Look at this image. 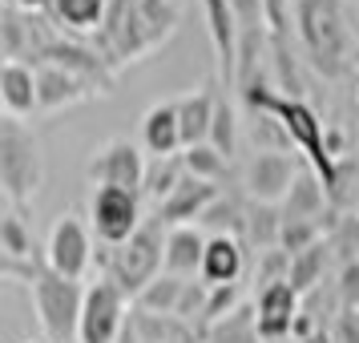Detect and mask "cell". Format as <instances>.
I'll return each instance as SVG.
<instances>
[{
  "label": "cell",
  "instance_id": "6da1fadb",
  "mask_svg": "<svg viewBox=\"0 0 359 343\" xmlns=\"http://www.w3.org/2000/svg\"><path fill=\"white\" fill-rule=\"evenodd\" d=\"M243 101L255 114L275 117L278 126L287 130L291 146L307 154V170H315V174L323 178L327 194L339 198V162H335L331 149H327V126H323V117L315 114V105H307V101L294 97V93H275V89L262 85L259 77L243 85Z\"/></svg>",
  "mask_w": 359,
  "mask_h": 343
},
{
  "label": "cell",
  "instance_id": "7a4b0ae2",
  "mask_svg": "<svg viewBox=\"0 0 359 343\" xmlns=\"http://www.w3.org/2000/svg\"><path fill=\"white\" fill-rule=\"evenodd\" d=\"M41 182H45L41 137L25 121L4 117L0 121V186H4V198L13 202V210L33 202Z\"/></svg>",
  "mask_w": 359,
  "mask_h": 343
},
{
  "label": "cell",
  "instance_id": "3957f363",
  "mask_svg": "<svg viewBox=\"0 0 359 343\" xmlns=\"http://www.w3.org/2000/svg\"><path fill=\"white\" fill-rule=\"evenodd\" d=\"M165 234H170V227L154 214V218L142 222V230L133 234L130 243L117 246L114 255H109L105 278H114L117 287H121V295L133 299V303H137V295L146 291L154 278L165 275Z\"/></svg>",
  "mask_w": 359,
  "mask_h": 343
},
{
  "label": "cell",
  "instance_id": "277c9868",
  "mask_svg": "<svg viewBox=\"0 0 359 343\" xmlns=\"http://www.w3.org/2000/svg\"><path fill=\"white\" fill-rule=\"evenodd\" d=\"M36 307V323L45 331L49 343H73L77 339V327H81V307H85V287L73 278L57 275L49 262L41 267V275L29 283Z\"/></svg>",
  "mask_w": 359,
  "mask_h": 343
},
{
  "label": "cell",
  "instance_id": "5b68a950",
  "mask_svg": "<svg viewBox=\"0 0 359 343\" xmlns=\"http://www.w3.org/2000/svg\"><path fill=\"white\" fill-rule=\"evenodd\" d=\"M299 25H303V41H307L311 61L323 73H343L347 69L351 29H347L339 0H299Z\"/></svg>",
  "mask_w": 359,
  "mask_h": 343
},
{
  "label": "cell",
  "instance_id": "8992f818",
  "mask_svg": "<svg viewBox=\"0 0 359 343\" xmlns=\"http://www.w3.org/2000/svg\"><path fill=\"white\" fill-rule=\"evenodd\" d=\"M97 53L114 69L142 61V57L154 53V41H149L146 25H142L137 0H109V17H105V25L97 33Z\"/></svg>",
  "mask_w": 359,
  "mask_h": 343
},
{
  "label": "cell",
  "instance_id": "52a82bcc",
  "mask_svg": "<svg viewBox=\"0 0 359 343\" xmlns=\"http://www.w3.org/2000/svg\"><path fill=\"white\" fill-rule=\"evenodd\" d=\"M89 222H93V234H97L101 246H126L142 230V194H130V190H114V186H101L93 190V202H89Z\"/></svg>",
  "mask_w": 359,
  "mask_h": 343
},
{
  "label": "cell",
  "instance_id": "ba28073f",
  "mask_svg": "<svg viewBox=\"0 0 359 343\" xmlns=\"http://www.w3.org/2000/svg\"><path fill=\"white\" fill-rule=\"evenodd\" d=\"M126 327V295L114 278H93L85 287V307H81V327L77 343H117Z\"/></svg>",
  "mask_w": 359,
  "mask_h": 343
},
{
  "label": "cell",
  "instance_id": "9c48e42d",
  "mask_svg": "<svg viewBox=\"0 0 359 343\" xmlns=\"http://www.w3.org/2000/svg\"><path fill=\"white\" fill-rule=\"evenodd\" d=\"M93 259H97V250H93V234H89V227L81 222V214L77 210H65L49 230L45 262H49L57 275L81 283V275L89 271V262Z\"/></svg>",
  "mask_w": 359,
  "mask_h": 343
},
{
  "label": "cell",
  "instance_id": "30bf717a",
  "mask_svg": "<svg viewBox=\"0 0 359 343\" xmlns=\"http://www.w3.org/2000/svg\"><path fill=\"white\" fill-rule=\"evenodd\" d=\"M303 166L294 162V154H283V149H259L243 170V186L250 202H262V206H283L287 194H291L294 178H299Z\"/></svg>",
  "mask_w": 359,
  "mask_h": 343
},
{
  "label": "cell",
  "instance_id": "8fae6325",
  "mask_svg": "<svg viewBox=\"0 0 359 343\" xmlns=\"http://www.w3.org/2000/svg\"><path fill=\"white\" fill-rule=\"evenodd\" d=\"M85 174L93 186H114V190H130V194H142V182H146V158L142 149L126 142V137H114L97 149V158L85 166Z\"/></svg>",
  "mask_w": 359,
  "mask_h": 343
},
{
  "label": "cell",
  "instance_id": "7c38bea8",
  "mask_svg": "<svg viewBox=\"0 0 359 343\" xmlns=\"http://www.w3.org/2000/svg\"><path fill=\"white\" fill-rule=\"evenodd\" d=\"M206 13V33H210L214 57H218V77L222 89H238V49H243V25L234 17L230 0H202Z\"/></svg>",
  "mask_w": 359,
  "mask_h": 343
},
{
  "label": "cell",
  "instance_id": "4fadbf2b",
  "mask_svg": "<svg viewBox=\"0 0 359 343\" xmlns=\"http://www.w3.org/2000/svg\"><path fill=\"white\" fill-rule=\"evenodd\" d=\"M218 198H222V190L214 182H202V178H190L186 174L178 190L158 206V218H162L165 227H198V218L210 210Z\"/></svg>",
  "mask_w": 359,
  "mask_h": 343
},
{
  "label": "cell",
  "instance_id": "5bb4252c",
  "mask_svg": "<svg viewBox=\"0 0 359 343\" xmlns=\"http://www.w3.org/2000/svg\"><path fill=\"white\" fill-rule=\"evenodd\" d=\"M97 93L93 85L77 77V73H69L61 65H36V101H41V109L45 114H57V109H69V105H81Z\"/></svg>",
  "mask_w": 359,
  "mask_h": 343
},
{
  "label": "cell",
  "instance_id": "9a60e30c",
  "mask_svg": "<svg viewBox=\"0 0 359 343\" xmlns=\"http://www.w3.org/2000/svg\"><path fill=\"white\" fill-rule=\"evenodd\" d=\"M294 315H299V291L291 283H271L259 291V335L266 343H278L291 335Z\"/></svg>",
  "mask_w": 359,
  "mask_h": 343
},
{
  "label": "cell",
  "instance_id": "2e32d148",
  "mask_svg": "<svg viewBox=\"0 0 359 343\" xmlns=\"http://www.w3.org/2000/svg\"><path fill=\"white\" fill-rule=\"evenodd\" d=\"M246 275V246L238 234H210L206 259H202V283L206 287H230Z\"/></svg>",
  "mask_w": 359,
  "mask_h": 343
},
{
  "label": "cell",
  "instance_id": "e0dca14e",
  "mask_svg": "<svg viewBox=\"0 0 359 343\" xmlns=\"http://www.w3.org/2000/svg\"><path fill=\"white\" fill-rule=\"evenodd\" d=\"M0 101H4V117H17V121H25L29 114L41 109L36 69L29 61H4V69H0Z\"/></svg>",
  "mask_w": 359,
  "mask_h": 343
},
{
  "label": "cell",
  "instance_id": "ac0fdd59",
  "mask_svg": "<svg viewBox=\"0 0 359 343\" xmlns=\"http://www.w3.org/2000/svg\"><path fill=\"white\" fill-rule=\"evenodd\" d=\"M142 146L154 158H174L182 146V121H178V101H158L142 117Z\"/></svg>",
  "mask_w": 359,
  "mask_h": 343
},
{
  "label": "cell",
  "instance_id": "d6986e66",
  "mask_svg": "<svg viewBox=\"0 0 359 343\" xmlns=\"http://www.w3.org/2000/svg\"><path fill=\"white\" fill-rule=\"evenodd\" d=\"M206 243L210 234L198 227H170L165 234V275H202V259H206Z\"/></svg>",
  "mask_w": 359,
  "mask_h": 343
},
{
  "label": "cell",
  "instance_id": "ffe728a7",
  "mask_svg": "<svg viewBox=\"0 0 359 343\" xmlns=\"http://www.w3.org/2000/svg\"><path fill=\"white\" fill-rule=\"evenodd\" d=\"M214 109H218V89H194L178 97V121H182V146L194 149L210 142Z\"/></svg>",
  "mask_w": 359,
  "mask_h": 343
},
{
  "label": "cell",
  "instance_id": "44dd1931",
  "mask_svg": "<svg viewBox=\"0 0 359 343\" xmlns=\"http://www.w3.org/2000/svg\"><path fill=\"white\" fill-rule=\"evenodd\" d=\"M49 13L65 33H101L109 17V0H53Z\"/></svg>",
  "mask_w": 359,
  "mask_h": 343
},
{
  "label": "cell",
  "instance_id": "7402d4cb",
  "mask_svg": "<svg viewBox=\"0 0 359 343\" xmlns=\"http://www.w3.org/2000/svg\"><path fill=\"white\" fill-rule=\"evenodd\" d=\"M327 198L331 194H327L323 178H319L315 170H299L291 194H287V202H283V218H319Z\"/></svg>",
  "mask_w": 359,
  "mask_h": 343
},
{
  "label": "cell",
  "instance_id": "603a6c76",
  "mask_svg": "<svg viewBox=\"0 0 359 343\" xmlns=\"http://www.w3.org/2000/svg\"><path fill=\"white\" fill-rule=\"evenodd\" d=\"M182 178H186L182 154H174V158H149L146 162V182H142V198H149L154 206H162L165 198L182 186Z\"/></svg>",
  "mask_w": 359,
  "mask_h": 343
},
{
  "label": "cell",
  "instance_id": "cb8c5ba5",
  "mask_svg": "<svg viewBox=\"0 0 359 343\" xmlns=\"http://www.w3.org/2000/svg\"><path fill=\"white\" fill-rule=\"evenodd\" d=\"M0 262H36V243H33V230L25 227L20 210H8L0 218Z\"/></svg>",
  "mask_w": 359,
  "mask_h": 343
},
{
  "label": "cell",
  "instance_id": "d4e9b609",
  "mask_svg": "<svg viewBox=\"0 0 359 343\" xmlns=\"http://www.w3.org/2000/svg\"><path fill=\"white\" fill-rule=\"evenodd\" d=\"M186 283H190V278L158 275V278H154V283L146 287V291L137 295V307L149 311V315H178L182 295H186Z\"/></svg>",
  "mask_w": 359,
  "mask_h": 343
},
{
  "label": "cell",
  "instance_id": "484cf974",
  "mask_svg": "<svg viewBox=\"0 0 359 343\" xmlns=\"http://www.w3.org/2000/svg\"><path fill=\"white\" fill-rule=\"evenodd\" d=\"M327 262H331V243H315L311 250H303V255H294L291 259V271H287V283H291L299 295H307L319 278H323Z\"/></svg>",
  "mask_w": 359,
  "mask_h": 343
},
{
  "label": "cell",
  "instance_id": "4316f807",
  "mask_svg": "<svg viewBox=\"0 0 359 343\" xmlns=\"http://www.w3.org/2000/svg\"><path fill=\"white\" fill-rule=\"evenodd\" d=\"M137 8H142V25H146L154 49H158V45H165L170 36L178 33L182 4H174V0H137Z\"/></svg>",
  "mask_w": 359,
  "mask_h": 343
},
{
  "label": "cell",
  "instance_id": "83f0119b",
  "mask_svg": "<svg viewBox=\"0 0 359 343\" xmlns=\"http://www.w3.org/2000/svg\"><path fill=\"white\" fill-rule=\"evenodd\" d=\"M198 230H206V234H246V210L238 206V198H218L210 210L198 218Z\"/></svg>",
  "mask_w": 359,
  "mask_h": 343
},
{
  "label": "cell",
  "instance_id": "f1b7e54d",
  "mask_svg": "<svg viewBox=\"0 0 359 343\" xmlns=\"http://www.w3.org/2000/svg\"><path fill=\"white\" fill-rule=\"evenodd\" d=\"M278 230H283V210L262 206V202H255V206L246 210V238L259 246V255L278 246Z\"/></svg>",
  "mask_w": 359,
  "mask_h": 343
},
{
  "label": "cell",
  "instance_id": "f546056e",
  "mask_svg": "<svg viewBox=\"0 0 359 343\" xmlns=\"http://www.w3.org/2000/svg\"><path fill=\"white\" fill-rule=\"evenodd\" d=\"M210 146L222 154V158H234L238 154V109L230 105L226 93H218V109H214V130H210Z\"/></svg>",
  "mask_w": 359,
  "mask_h": 343
},
{
  "label": "cell",
  "instance_id": "4dcf8cb0",
  "mask_svg": "<svg viewBox=\"0 0 359 343\" xmlns=\"http://www.w3.org/2000/svg\"><path fill=\"white\" fill-rule=\"evenodd\" d=\"M315 243H323V222L319 218H283V230H278V250L287 255H303Z\"/></svg>",
  "mask_w": 359,
  "mask_h": 343
},
{
  "label": "cell",
  "instance_id": "1f68e13d",
  "mask_svg": "<svg viewBox=\"0 0 359 343\" xmlns=\"http://www.w3.org/2000/svg\"><path fill=\"white\" fill-rule=\"evenodd\" d=\"M182 162H186V174H190V178L214 182V186L226 178V166H230L210 142H206V146H194V149H182Z\"/></svg>",
  "mask_w": 359,
  "mask_h": 343
},
{
  "label": "cell",
  "instance_id": "d6a6232c",
  "mask_svg": "<svg viewBox=\"0 0 359 343\" xmlns=\"http://www.w3.org/2000/svg\"><path fill=\"white\" fill-rule=\"evenodd\" d=\"M331 250L339 255L343 262H355L359 255V218L355 214H343V218H335V227H331Z\"/></svg>",
  "mask_w": 359,
  "mask_h": 343
},
{
  "label": "cell",
  "instance_id": "836d02e7",
  "mask_svg": "<svg viewBox=\"0 0 359 343\" xmlns=\"http://www.w3.org/2000/svg\"><path fill=\"white\" fill-rule=\"evenodd\" d=\"M230 8H234L238 25H243V33H262V25H266V0H230Z\"/></svg>",
  "mask_w": 359,
  "mask_h": 343
},
{
  "label": "cell",
  "instance_id": "e575fe53",
  "mask_svg": "<svg viewBox=\"0 0 359 343\" xmlns=\"http://www.w3.org/2000/svg\"><path fill=\"white\" fill-rule=\"evenodd\" d=\"M234 303H238V283H230V287H210L202 319H210V323H214V319L230 315V311H234Z\"/></svg>",
  "mask_w": 359,
  "mask_h": 343
},
{
  "label": "cell",
  "instance_id": "d590c367",
  "mask_svg": "<svg viewBox=\"0 0 359 343\" xmlns=\"http://www.w3.org/2000/svg\"><path fill=\"white\" fill-rule=\"evenodd\" d=\"M339 299L347 311H359V259L339 267Z\"/></svg>",
  "mask_w": 359,
  "mask_h": 343
},
{
  "label": "cell",
  "instance_id": "8d00e7d4",
  "mask_svg": "<svg viewBox=\"0 0 359 343\" xmlns=\"http://www.w3.org/2000/svg\"><path fill=\"white\" fill-rule=\"evenodd\" d=\"M339 343H359V311H343V319H339Z\"/></svg>",
  "mask_w": 359,
  "mask_h": 343
},
{
  "label": "cell",
  "instance_id": "74e56055",
  "mask_svg": "<svg viewBox=\"0 0 359 343\" xmlns=\"http://www.w3.org/2000/svg\"><path fill=\"white\" fill-rule=\"evenodd\" d=\"M307 335H315V319H311L307 311H299L294 315V327H291V339H307Z\"/></svg>",
  "mask_w": 359,
  "mask_h": 343
},
{
  "label": "cell",
  "instance_id": "f35d334b",
  "mask_svg": "<svg viewBox=\"0 0 359 343\" xmlns=\"http://www.w3.org/2000/svg\"><path fill=\"white\" fill-rule=\"evenodd\" d=\"M4 4H13L20 13H41V8H49L53 0H4Z\"/></svg>",
  "mask_w": 359,
  "mask_h": 343
},
{
  "label": "cell",
  "instance_id": "ab89813d",
  "mask_svg": "<svg viewBox=\"0 0 359 343\" xmlns=\"http://www.w3.org/2000/svg\"><path fill=\"white\" fill-rule=\"evenodd\" d=\"M174 4H182V0H174Z\"/></svg>",
  "mask_w": 359,
  "mask_h": 343
}]
</instances>
